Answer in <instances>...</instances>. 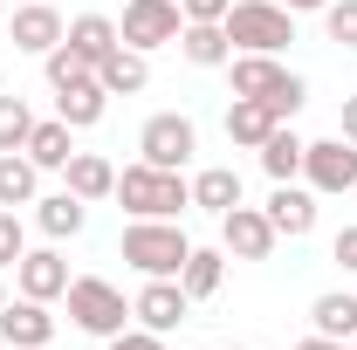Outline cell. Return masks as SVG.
<instances>
[{
  "instance_id": "6da1fadb",
  "label": "cell",
  "mask_w": 357,
  "mask_h": 350,
  "mask_svg": "<svg viewBox=\"0 0 357 350\" xmlns=\"http://www.w3.org/2000/svg\"><path fill=\"white\" fill-rule=\"evenodd\" d=\"M220 28H227V42L241 48V55H282V48L296 42V14L282 0H234Z\"/></svg>"
},
{
  "instance_id": "7a4b0ae2",
  "label": "cell",
  "mask_w": 357,
  "mask_h": 350,
  "mask_svg": "<svg viewBox=\"0 0 357 350\" xmlns=\"http://www.w3.org/2000/svg\"><path fill=\"white\" fill-rule=\"evenodd\" d=\"M117 199L131 206V220H178V206H192V185L165 165H124L117 172Z\"/></svg>"
},
{
  "instance_id": "3957f363",
  "label": "cell",
  "mask_w": 357,
  "mask_h": 350,
  "mask_svg": "<svg viewBox=\"0 0 357 350\" xmlns=\"http://www.w3.org/2000/svg\"><path fill=\"white\" fill-rule=\"evenodd\" d=\"M227 69H234V96H261L275 117H296L303 96H310V83H303L296 69H282L275 55H234Z\"/></svg>"
},
{
  "instance_id": "277c9868",
  "label": "cell",
  "mask_w": 357,
  "mask_h": 350,
  "mask_svg": "<svg viewBox=\"0 0 357 350\" xmlns=\"http://www.w3.org/2000/svg\"><path fill=\"white\" fill-rule=\"evenodd\" d=\"M185 254H192V241L178 234L172 220H131V227H124V261H131L137 275H178Z\"/></svg>"
},
{
  "instance_id": "5b68a950",
  "label": "cell",
  "mask_w": 357,
  "mask_h": 350,
  "mask_svg": "<svg viewBox=\"0 0 357 350\" xmlns=\"http://www.w3.org/2000/svg\"><path fill=\"white\" fill-rule=\"evenodd\" d=\"M124 316H131V309H124V296H117L103 275H76V282H69V323H76V330H89V337H117Z\"/></svg>"
},
{
  "instance_id": "8992f818",
  "label": "cell",
  "mask_w": 357,
  "mask_h": 350,
  "mask_svg": "<svg viewBox=\"0 0 357 350\" xmlns=\"http://www.w3.org/2000/svg\"><path fill=\"white\" fill-rule=\"evenodd\" d=\"M178 28H185L178 0H124V21H117V42H124V48H137V55H151V48L178 42Z\"/></svg>"
},
{
  "instance_id": "52a82bcc",
  "label": "cell",
  "mask_w": 357,
  "mask_h": 350,
  "mask_svg": "<svg viewBox=\"0 0 357 350\" xmlns=\"http://www.w3.org/2000/svg\"><path fill=\"white\" fill-rule=\"evenodd\" d=\"M137 151H144V165H165V172H178V165L199 151V131H192V117H178V110H158V117L137 131Z\"/></svg>"
},
{
  "instance_id": "ba28073f",
  "label": "cell",
  "mask_w": 357,
  "mask_h": 350,
  "mask_svg": "<svg viewBox=\"0 0 357 350\" xmlns=\"http://www.w3.org/2000/svg\"><path fill=\"white\" fill-rule=\"evenodd\" d=\"M303 178H310V192H357V144L351 137L303 144Z\"/></svg>"
},
{
  "instance_id": "9c48e42d",
  "label": "cell",
  "mask_w": 357,
  "mask_h": 350,
  "mask_svg": "<svg viewBox=\"0 0 357 350\" xmlns=\"http://www.w3.org/2000/svg\"><path fill=\"white\" fill-rule=\"evenodd\" d=\"M275 227H268L261 206H234V213H220V248L234 254V261H268L275 254Z\"/></svg>"
},
{
  "instance_id": "30bf717a",
  "label": "cell",
  "mask_w": 357,
  "mask_h": 350,
  "mask_svg": "<svg viewBox=\"0 0 357 350\" xmlns=\"http://www.w3.org/2000/svg\"><path fill=\"white\" fill-rule=\"evenodd\" d=\"M185 309H192V296L178 289V275H151L144 289H137V303H131V316H137V330H178L185 323Z\"/></svg>"
},
{
  "instance_id": "8fae6325",
  "label": "cell",
  "mask_w": 357,
  "mask_h": 350,
  "mask_svg": "<svg viewBox=\"0 0 357 350\" xmlns=\"http://www.w3.org/2000/svg\"><path fill=\"white\" fill-rule=\"evenodd\" d=\"M48 337H55V316H48V303L21 296V303L0 309V344H7V350H48Z\"/></svg>"
},
{
  "instance_id": "7c38bea8",
  "label": "cell",
  "mask_w": 357,
  "mask_h": 350,
  "mask_svg": "<svg viewBox=\"0 0 357 350\" xmlns=\"http://www.w3.org/2000/svg\"><path fill=\"white\" fill-rule=\"evenodd\" d=\"M62 35H69V21H62L48 0H21V7H14V48H21V55H48Z\"/></svg>"
},
{
  "instance_id": "4fadbf2b",
  "label": "cell",
  "mask_w": 357,
  "mask_h": 350,
  "mask_svg": "<svg viewBox=\"0 0 357 350\" xmlns=\"http://www.w3.org/2000/svg\"><path fill=\"white\" fill-rule=\"evenodd\" d=\"M14 282H21V296L55 303V296H69V261H62L55 248H35V254H21V261H14Z\"/></svg>"
},
{
  "instance_id": "5bb4252c",
  "label": "cell",
  "mask_w": 357,
  "mask_h": 350,
  "mask_svg": "<svg viewBox=\"0 0 357 350\" xmlns=\"http://www.w3.org/2000/svg\"><path fill=\"white\" fill-rule=\"evenodd\" d=\"M275 131H282V117L268 110L261 96H234V110H227V137H234V144H248V151H261V144H268Z\"/></svg>"
},
{
  "instance_id": "9a60e30c",
  "label": "cell",
  "mask_w": 357,
  "mask_h": 350,
  "mask_svg": "<svg viewBox=\"0 0 357 350\" xmlns=\"http://www.w3.org/2000/svg\"><path fill=\"white\" fill-rule=\"evenodd\" d=\"M178 48H185L192 69H227V62H234V42H227L220 21H185V28H178Z\"/></svg>"
},
{
  "instance_id": "2e32d148",
  "label": "cell",
  "mask_w": 357,
  "mask_h": 350,
  "mask_svg": "<svg viewBox=\"0 0 357 350\" xmlns=\"http://www.w3.org/2000/svg\"><path fill=\"white\" fill-rule=\"evenodd\" d=\"M268 227L289 234V241H303V234L316 227V192H303V185H275V199H268Z\"/></svg>"
},
{
  "instance_id": "e0dca14e",
  "label": "cell",
  "mask_w": 357,
  "mask_h": 350,
  "mask_svg": "<svg viewBox=\"0 0 357 350\" xmlns=\"http://www.w3.org/2000/svg\"><path fill=\"white\" fill-rule=\"evenodd\" d=\"M96 83L110 89V96H137V89L151 83V62H144V55H137V48H110V55H103V62H96Z\"/></svg>"
},
{
  "instance_id": "ac0fdd59",
  "label": "cell",
  "mask_w": 357,
  "mask_h": 350,
  "mask_svg": "<svg viewBox=\"0 0 357 350\" xmlns=\"http://www.w3.org/2000/svg\"><path fill=\"white\" fill-rule=\"evenodd\" d=\"M62 178H69V192H76V199H110V192H117V165H110V158H96V151H76V158H69V165H62Z\"/></svg>"
},
{
  "instance_id": "d6986e66",
  "label": "cell",
  "mask_w": 357,
  "mask_h": 350,
  "mask_svg": "<svg viewBox=\"0 0 357 350\" xmlns=\"http://www.w3.org/2000/svg\"><path fill=\"white\" fill-rule=\"evenodd\" d=\"M227 282V248H192L185 268H178V289L192 296V303H206V296H220Z\"/></svg>"
},
{
  "instance_id": "ffe728a7",
  "label": "cell",
  "mask_w": 357,
  "mask_h": 350,
  "mask_svg": "<svg viewBox=\"0 0 357 350\" xmlns=\"http://www.w3.org/2000/svg\"><path fill=\"white\" fill-rule=\"evenodd\" d=\"M35 220H42V234L48 241H76L83 234V220H89V206L62 185V192H48V199H35Z\"/></svg>"
},
{
  "instance_id": "44dd1931",
  "label": "cell",
  "mask_w": 357,
  "mask_h": 350,
  "mask_svg": "<svg viewBox=\"0 0 357 350\" xmlns=\"http://www.w3.org/2000/svg\"><path fill=\"white\" fill-rule=\"evenodd\" d=\"M103 103H110V89L96 83V76H89V83H76V89H55V117H62L69 131H89V124L103 117Z\"/></svg>"
},
{
  "instance_id": "7402d4cb",
  "label": "cell",
  "mask_w": 357,
  "mask_h": 350,
  "mask_svg": "<svg viewBox=\"0 0 357 350\" xmlns=\"http://www.w3.org/2000/svg\"><path fill=\"white\" fill-rule=\"evenodd\" d=\"M192 206H206L213 220L234 213V206H241V172H234V165H206V172L192 178Z\"/></svg>"
},
{
  "instance_id": "603a6c76",
  "label": "cell",
  "mask_w": 357,
  "mask_h": 350,
  "mask_svg": "<svg viewBox=\"0 0 357 350\" xmlns=\"http://www.w3.org/2000/svg\"><path fill=\"white\" fill-rule=\"evenodd\" d=\"M21 151H28V158H35L42 172H62V165L76 158V144H69V124H62V117H48V124H35Z\"/></svg>"
},
{
  "instance_id": "cb8c5ba5",
  "label": "cell",
  "mask_w": 357,
  "mask_h": 350,
  "mask_svg": "<svg viewBox=\"0 0 357 350\" xmlns=\"http://www.w3.org/2000/svg\"><path fill=\"white\" fill-rule=\"evenodd\" d=\"M310 323H316V337H344V344H351V337H357V296H344V289L316 296V303H310Z\"/></svg>"
},
{
  "instance_id": "d4e9b609",
  "label": "cell",
  "mask_w": 357,
  "mask_h": 350,
  "mask_svg": "<svg viewBox=\"0 0 357 350\" xmlns=\"http://www.w3.org/2000/svg\"><path fill=\"white\" fill-rule=\"evenodd\" d=\"M62 42L76 48V55H89V62H103V55L117 48V21H110V14H76Z\"/></svg>"
},
{
  "instance_id": "484cf974",
  "label": "cell",
  "mask_w": 357,
  "mask_h": 350,
  "mask_svg": "<svg viewBox=\"0 0 357 350\" xmlns=\"http://www.w3.org/2000/svg\"><path fill=\"white\" fill-rule=\"evenodd\" d=\"M35 178H42V165L21 151H0V206H35Z\"/></svg>"
},
{
  "instance_id": "4316f807",
  "label": "cell",
  "mask_w": 357,
  "mask_h": 350,
  "mask_svg": "<svg viewBox=\"0 0 357 350\" xmlns=\"http://www.w3.org/2000/svg\"><path fill=\"white\" fill-rule=\"evenodd\" d=\"M261 172L275 178V185H289V178L303 172V137L289 131V124H282V131H275V137L261 144Z\"/></svg>"
},
{
  "instance_id": "83f0119b",
  "label": "cell",
  "mask_w": 357,
  "mask_h": 350,
  "mask_svg": "<svg viewBox=\"0 0 357 350\" xmlns=\"http://www.w3.org/2000/svg\"><path fill=\"white\" fill-rule=\"evenodd\" d=\"M42 62H48V89H76V83H89V76H96V62H89V55H76L69 42H55Z\"/></svg>"
},
{
  "instance_id": "f1b7e54d",
  "label": "cell",
  "mask_w": 357,
  "mask_h": 350,
  "mask_svg": "<svg viewBox=\"0 0 357 350\" xmlns=\"http://www.w3.org/2000/svg\"><path fill=\"white\" fill-rule=\"evenodd\" d=\"M35 131V110L21 103V96H0V151H21Z\"/></svg>"
},
{
  "instance_id": "f546056e",
  "label": "cell",
  "mask_w": 357,
  "mask_h": 350,
  "mask_svg": "<svg viewBox=\"0 0 357 350\" xmlns=\"http://www.w3.org/2000/svg\"><path fill=\"white\" fill-rule=\"evenodd\" d=\"M323 35L337 48H357V0H330L323 7Z\"/></svg>"
},
{
  "instance_id": "4dcf8cb0",
  "label": "cell",
  "mask_w": 357,
  "mask_h": 350,
  "mask_svg": "<svg viewBox=\"0 0 357 350\" xmlns=\"http://www.w3.org/2000/svg\"><path fill=\"white\" fill-rule=\"evenodd\" d=\"M21 254H28V248H21V213H14V206H0V268H14Z\"/></svg>"
},
{
  "instance_id": "1f68e13d",
  "label": "cell",
  "mask_w": 357,
  "mask_h": 350,
  "mask_svg": "<svg viewBox=\"0 0 357 350\" xmlns=\"http://www.w3.org/2000/svg\"><path fill=\"white\" fill-rule=\"evenodd\" d=\"M227 7H234V0H178L185 21H227Z\"/></svg>"
},
{
  "instance_id": "d6a6232c",
  "label": "cell",
  "mask_w": 357,
  "mask_h": 350,
  "mask_svg": "<svg viewBox=\"0 0 357 350\" xmlns=\"http://www.w3.org/2000/svg\"><path fill=\"white\" fill-rule=\"evenodd\" d=\"M110 350H165V344H158V330H117Z\"/></svg>"
},
{
  "instance_id": "836d02e7",
  "label": "cell",
  "mask_w": 357,
  "mask_h": 350,
  "mask_svg": "<svg viewBox=\"0 0 357 350\" xmlns=\"http://www.w3.org/2000/svg\"><path fill=\"white\" fill-rule=\"evenodd\" d=\"M330 254H337V261H344V268L357 275V220L344 227V234H337V248H330Z\"/></svg>"
},
{
  "instance_id": "e575fe53",
  "label": "cell",
  "mask_w": 357,
  "mask_h": 350,
  "mask_svg": "<svg viewBox=\"0 0 357 350\" xmlns=\"http://www.w3.org/2000/svg\"><path fill=\"white\" fill-rule=\"evenodd\" d=\"M337 137H351V144H357V96H344V117H337Z\"/></svg>"
},
{
  "instance_id": "d590c367",
  "label": "cell",
  "mask_w": 357,
  "mask_h": 350,
  "mask_svg": "<svg viewBox=\"0 0 357 350\" xmlns=\"http://www.w3.org/2000/svg\"><path fill=\"white\" fill-rule=\"evenodd\" d=\"M296 350H357V344H344V337H303Z\"/></svg>"
},
{
  "instance_id": "8d00e7d4",
  "label": "cell",
  "mask_w": 357,
  "mask_h": 350,
  "mask_svg": "<svg viewBox=\"0 0 357 350\" xmlns=\"http://www.w3.org/2000/svg\"><path fill=\"white\" fill-rule=\"evenodd\" d=\"M282 7H289V14H323L330 0H282Z\"/></svg>"
},
{
  "instance_id": "74e56055",
  "label": "cell",
  "mask_w": 357,
  "mask_h": 350,
  "mask_svg": "<svg viewBox=\"0 0 357 350\" xmlns=\"http://www.w3.org/2000/svg\"><path fill=\"white\" fill-rule=\"evenodd\" d=\"M0 309H7V282H0Z\"/></svg>"
},
{
  "instance_id": "f35d334b",
  "label": "cell",
  "mask_w": 357,
  "mask_h": 350,
  "mask_svg": "<svg viewBox=\"0 0 357 350\" xmlns=\"http://www.w3.org/2000/svg\"><path fill=\"white\" fill-rule=\"evenodd\" d=\"M234 350H248V344H234Z\"/></svg>"
},
{
  "instance_id": "ab89813d",
  "label": "cell",
  "mask_w": 357,
  "mask_h": 350,
  "mask_svg": "<svg viewBox=\"0 0 357 350\" xmlns=\"http://www.w3.org/2000/svg\"><path fill=\"white\" fill-rule=\"evenodd\" d=\"M0 7H7V0H0Z\"/></svg>"
},
{
  "instance_id": "60d3db41",
  "label": "cell",
  "mask_w": 357,
  "mask_h": 350,
  "mask_svg": "<svg viewBox=\"0 0 357 350\" xmlns=\"http://www.w3.org/2000/svg\"><path fill=\"white\" fill-rule=\"evenodd\" d=\"M351 344H357V337H351Z\"/></svg>"
}]
</instances>
